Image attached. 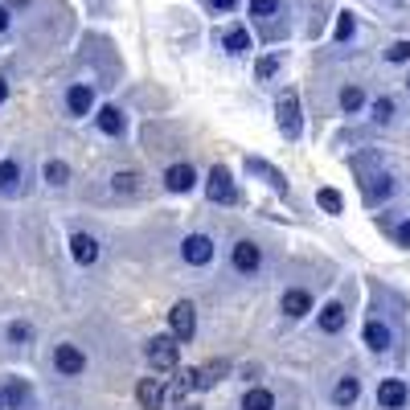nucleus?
Masks as SVG:
<instances>
[{"label":"nucleus","instance_id":"nucleus-23","mask_svg":"<svg viewBox=\"0 0 410 410\" xmlns=\"http://www.w3.org/2000/svg\"><path fill=\"white\" fill-rule=\"evenodd\" d=\"M250 173H262V177H267V180H271V185L279 189V193H287V180L279 177V173L271 168V164H262V160H255V156H250Z\"/></svg>","mask_w":410,"mask_h":410},{"label":"nucleus","instance_id":"nucleus-5","mask_svg":"<svg viewBox=\"0 0 410 410\" xmlns=\"http://www.w3.org/2000/svg\"><path fill=\"white\" fill-rule=\"evenodd\" d=\"M180 255H185V262H193V267H205V262L213 259V242L205 234H193V238H185Z\"/></svg>","mask_w":410,"mask_h":410},{"label":"nucleus","instance_id":"nucleus-9","mask_svg":"<svg viewBox=\"0 0 410 410\" xmlns=\"http://www.w3.org/2000/svg\"><path fill=\"white\" fill-rule=\"evenodd\" d=\"M377 402H381L386 410H398L402 402H406V386H402L398 377H386V381L377 386Z\"/></svg>","mask_w":410,"mask_h":410},{"label":"nucleus","instance_id":"nucleus-39","mask_svg":"<svg viewBox=\"0 0 410 410\" xmlns=\"http://www.w3.org/2000/svg\"><path fill=\"white\" fill-rule=\"evenodd\" d=\"M0 410H4V394H0Z\"/></svg>","mask_w":410,"mask_h":410},{"label":"nucleus","instance_id":"nucleus-32","mask_svg":"<svg viewBox=\"0 0 410 410\" xmlns=\"http://www.w3.org/2000/svg\"><path fill=\"white\" fill-rule=\"evenodd\" d=\"M279 9V0H250V13L255 16H271Z\"/></svg>","mask_w":410,"mask_h":410},{"label":"nucleus","instance_id":"nucleus-15","mask_svg":"<svg viewBox=\"0 0 410 410\" xmlns=\"http://www.w3.org/2000/svg\"><path fill=\"white\" fill-rule=\"evenodd\" d=\"M283 312H287V316H308V312H312V295L299 292V287L287 292V295H283Z\"/></svg>","mask_w":410,"mask_h":410},{"label":"nucleus","instance_id":"nucleus-6","mask_svg":"<svg viewBox=\"0 0 410 410\" xmlns=\"http://www.w3.org/2000/svg\"><path fill=\"white\" fill-rule=\"evenodd\" d=\"M234 197H238V193H234V180H230V173L217 164V168L210 173V201H217V205H230Z\"/></svg>","mask_w":410,"mask_h":410},{"label":"nucleus","instance_id":"nucleus-8","mask_svg":"<svg viewBox=\"0 0 410 410\" xmlns=\"http://www.w3.org/2000/svg\"><path fill=\"white\" fill-rule=\"evenodd\" d=\"M164 185L173 189V193H189L197 185V173H193V164H173L168 173H164Z\"/></svg>","mask_w":410,"mask_h":410},{"label":"nucleus","instance_id":"nucleus-41","mask_svg":"<svg viewBox=\"0 0 410 410\" xmlns=\"http://www.w3.org/2000/svg\"><path fill=\"white\" fill-rule=\"evenodd\" d=\"M406 86H410V78H406Z\"/></svg>","mask_w":410,"mask_h":410},{"label":"nucleus","instance_id":"nucleus-4","mask_svg":"<svg viewBox=\"0 0 410 410\" xmlns=\"http://www.w3.org/2000/svg\"><path fill=\"white\" fill-rule=\"evenodd\" d=\"M361 193H365V201H369V205H381V201L394 193V177H390V173L365 177V180H361Z\"/></svg>","mask_w":410,"mask_h":410},{"label":"nucleus","instance_id":"nucleus-20","mask_svg":"<svg viewBox=\"0 0 410 410\" xmlns=\"http://www.w3.org/2000/svg\"><path fill=\"white\" fill-rule=\"evenodd\" d=\"M217 377H226V361H210L205 369H197V386L205 390V386H213Z\"/></svg>","mask_w":410,"mask_h":410},{"label":"nucleus","instance_id":"nucleus-28","mask_svg":"<svg viewBox=\"0 0 410 410\" xmlns=\"http://www.w3.org/2000/svg\"><path fill=\"white\" fill-rule=\"evenodd\" d=\"M16 177H21V168H16L13 160H4V164H0V189H13V185H16Z\"/></svg>","mask_w":410,"mask_h":410},{"label":"nucleus","instance_id":"nucleus-7","mask_svg":"<svg viewBox=\"0 0 410 410\" xmlns=\"http://www.w3.org/2000/svg\"><path fill=\"white\" fill-rule=\"evenodd\" d=\"M53 365H58L62 374L74 377L86 369V357H82V349H74V344H58V349H53Z\"/></svg>","mask_w":410,"mask_h":410},{"label":"nucleus","instance_id":"nucleus-40","mask_svg":"<svg viewBox=\"0 0 410 410\" xmlns=\"http://www.w3.org/2000/svg\"><path fill=\"white\" fill-rule=\"evenodd\" d=\"M180 410H197V406H180Z\"/></svg>","mask_w":410,"mask_h":410},{"label":"nucleus","instance_id":"nucleus-25","mask_svg":"<svg viewBox=\"0 0 410 410\" xmlns=\"http://www.w3.org/2000/svg\"><path fill=\"white\" fill-rule=\"evenodd\" d=\"M316 201H320V210H324V213H341L344 210V201H341V193H337V189H320V193H316Z\"/></svg>","mask_w":410,"mask_h":410},{"label":"nucleus","instance_id":"nucleus-14","mask_svg":"<svg viewBox=\"0 0 410 410\" xmlns=\"http://www.w3.org/2000/svg\"><path fill=\"white\" fill-rule=\"evenodd\" d=\"M365 344H369L374 353H386V349H390V328L369 320V324H365Z\"/></svg>","mask_w":410,"mask_h":410},{"label":"nucleus","instance_id":"nucleus-26","mask_svg":"<svg viewBox=\"0 0 410 410\" xmlns=\"http://www.w3.org/2000/svg\"><path fill=\"white\" fill-rule=\"evenodd\" d=\"M111 189L115 193H135V189H140V177H135V173H115Z\"/></svg>","mask_w":410,"mask_h":410},{"label":"nucleus","instance_id":"nucleus-16","mask_svg":"<svg viewBox=\"0 0 410 410\" xmlns=\"http://www.w3.org/2000/svg\"><path fill=\"white\" fill-rule=\"evenodd\" d=\"M357 394H361L357 377H341V381H337V390H332V398H337V406H353V402H357Z\"/></svg>","mask_w":410,"mask_h":410},{"label":"nucleus","instance_id":"nucleus-11","mask_svg":"<svg viewBox=\"0 0 410 410\" xmlns=\"http://www.w3.org/2000/svg\"><path fill=\"white\" fill-rule=\"evenodd\" d=\"M135 398H140V406H144V410H160L164 386L156 381V377H144V381H140V390H135Z\"/></svg>","mask_w":410,"mask_h":410},{"label":"nucleus","instance_id":"nucleus-21","mask_svg":"<svg viewBox=\"0 0 410 410\" xmlns=\"http://www.w3.org/2000/svg\"><path fill=\"white\" fill-rule=\"evenodd\" d=\"M275 406V398H271V390H250L242 398V410H271Z\"/></svg>","mask_w":410,"mask_h":410},{"label":"nucleus","instance_id":"nucleus-2","mask_svg":"<svg viewBox=\"0 0 410 410\" xmlns=\"http://www.w3.org/2000/svg\"><path fill=\"white\" fill-rule=\"evenodd\" d=\"M168 324H173V337H177V341H189L197 332V308L189 299H180L177 308L168 312Z\"/></svg>","mask_w":410,"mask_h":410},{"label":"nucleus","instance_id":"nucleus-22","mask_svg":"<svg viewBox=\"0 0 410 410\" xmlns=\"http://www.w3.org/2000/svg\"><path fill=\"white\" fill-rule=\"evenodd\" d=\"M226 49H230V53H242V49H250V33H246L242 25L226 29Z\"/></svg>","mask_w":410,"mask_h":410},{"label":"nucleus","instance_id":"nucleus-3","mask_svg":"<svg viewBox=\"0 0 410 410\" xmlns=\"http://www.w3.org/2000/svg\"><path fill=\"white\" fill-rule=\"evenodd\" d=\"M148 361L168 374V369H177V337H156V341L148 344Z\"/></svg>","mask_w":410,"mask_h":410},{"label":"nucleus","instance_id":"nucleus-34","mask_svg":"<svg viewBox=\"0 0 410 410\" xmlns=\"http://www.w3.org/2000/svg\"><path fill=\"white\" fill-rule=\"evenodd\" d=\"M353 37V16L341 13V21H337V41H349Z\"/></svg>","mask_w":410,"mask_h":410},{"label":"nucleus","instance_id":"nucleus-17","mask_svg":"<svg viewBox=\"0 0 410 410\" xmlns=\"http://www.w3.org/2000/svg\"><path fill=\"white\" fill-rule=\"evenodd\" d=\"M320 328H324V332H341L344 328V308L341 304H324V308H320Z\"/></svg>","mask_w":410,"mask_h":410},{"label":"nucleus","instance_id":"nucleus-1","mask_svg":"<svg viewBox=\"0 0 410 410\" xmlns=\"http://www.w3.org/2000/svg\"><path fill=\"white\" fill-rule=\"evenodd\" d=\"M275 115H279V131L287 135V140H299V95L295 91H287V95H279L275 103Z\"/></svg>","mask_w":410,"mask_h":410},{"label":"nucleus","instance_id":"nucleus-10","mask_svg":"<svg viewBox=\"0 0 410 410\" xmlns=\"http://www.w3.org/2000/svg\"><path fill=\"white\" fill-rule=\"evenodd\" d=\"M259 262H262V250L255 242H238V246H234V267H238L242 275L259 271Z\"/></svg>","mask_w":410,"mask_h":410},{"label":"nucleus","instance_id":"nucleus-33","mask_svg":"<svg viewBox=\"0 0 410 410\" xmlns=\"http://www.w3.org/2000/svg\"><path fill=\"white\" fill-rule=\"evenodd\" d=\"M275 70H279V58H275V53H271V58H262V62L255 66V74H259V78H271Z\"/></svg>","mask_w":410,"mask_h":410},{"label":"nucleus","instance_id":"nucleus-19","mask_svg":"<svg viewBox=\"0 0 410 410\" xmlns=\"http://www.w3.org/2000/svg\"><path fill=\"white\" fill-rule=\"evenodd\" d=\"M4 402H9L13 410H25V406H29V390H25V386L13 377V381L4 386Z\"/></svg>","mask_w":410,"mask_h":410},{"label":"nucleus","instance_id":"nucleus-35","mask_svg":"<svg viewBox=\"0 0 410 410\" xmlns=\"http://www.w3.org/2000/svg\"><path fill=\"white\" fill-rule=\"evenodd\" d=\"M398 246H406V250H410V222H402V226H398Z\"/></svg>","mask_w":410,"mask_h":410},{"label":"nucleus","instance_id":"nucleus-29","mask_svg":"<svg viewBox=\"0 0 410 410\" xmlns=\"http://www.w3.org/2000/svg\"><path fill=\"white\" fill-rule=\"evenodd\" d=\"M9 341H13V344H29L33 341V324H21V320H16V324L9 328Z\"/></svg>","mask_w":410,"mask_h":410},{"label":"nucleus","instance_id":"nucleus-36","mask_svg":"<svg viewBox=\"0 0 410 410\" xmlns=\"http://www.w3.org/2000/svg\"><path fill=\"white\" fill-rule=\"evenodd\" d=\"M213 9H222V13H230V9H234V0H213Z\"/></svg>","mask_w":410,"mask_h":410},{"label":"nucleus","instance_id":"nucleus-27","mask_svg":"<svg viewBox=\"0 0 410 410\" xmlns=\"http://www.w3.org/2000/svg\"><path fill=\"white\" fill-rule=\"evenodd\" d=\"M361 103H365L361 86H344V91H341V107H344V111H357Z\"/></svg>","mask_w":410,"mask_h":410},{"label":"nucleus","instance_id":"nucleus-12","mask_svg":"<svg viewBox=\"0 0 410 410\" xmlns=\"http://www.w3.org/2000/svg\"><path fill=\"white\" fill-rule=\"evenodd\" d=\"M70 250H74V259H78L82 267H91V262L98 259V242L91 234H74V238H70Z\"/></svg>","mask_w":410,"mask_h":410},{"label":"nucleus","instance_id":"nucleus-37","mask_svg":"<svg viewBox=\"0 0 410 410\" xmlns=\"http://www.w3.org/2000/svg\"><path fill=\"white\" fill-rule=\"evenodd\" d=\"M4 25H9V9H0V29H4Z\"/></svg>","mask_w":410,"mask_h":410},{"label":"nucleus","instance_id":"nucleus-24","mask_svg":"<svg viewBox=\"0 0 410 410\" xmlns=\"http://www.w3.org/2000/svg\"><path fill=\"white\" fill-rule=\"evenodd\" d=\"M46 180L53 185V189H62L66 180H70V168H66L62 160H49V164H46Z\"/></svg>","mask_w":410,"mask_h":410},{"label":"nucleus","instance_id":"nucleus-31","mask_svg":"<svg viewBox=\"0 0 410 410\" xmlns=\"http://www.w3.org/2000/svg\"><path fill=\"white\" fill-rule=\"evenodd\" d=\"M390 115H394V103H390V98H377V103H374V119H377V123H390Z\"/></svg>","mask_w":410,"mask_h":410},{"label":"nucleus","instance_id":"nucleus-13","mask_svg":"<svg viewBox=\"0 0 410 410\" xmlns=\"http://www.w3.org/2000/svg\"><path fill=\"white\" fill-rule=\"evenodd\" d=\"M91 103H95V91H91V86H70V95H66V107H70V111L74 115H91Z\"/></svg>","mask_w":410,"mask_h":410},{"label":"nucleus","instance_id":"nucleus-38","mask_svg":"<svg viewBox=\"0 0 410 410\" xmlns=\"http://www.w3.org/2000/svg\"><path fill=\"white\" fill-rule=\"evenodd\" d=\"M4 95H9V86H4V78H0V103H4Z\"/></svg>","mask_w":410,"mask_h":410},{"label":"nucleus","instance_id":"nucleus-18","mask_svg":"<svg viewBox=\"0 0 410 410\" xmlns=\"http://www.w3.org/2000/svg\"><path fill=\"white\" fill-rule=\"evenodd\" d=\"M95 119H98V128L107 131V135H123V115H119V107H103Z\"/></svg>","mask_w":410,"mask_h":410},{"label":"nucleus","instance_id":"nucleus-30","mask_svg":"<svg viewBox=\"0 0 410 410\" xmlns=\"http://www.w3.org/2000/svg\"><path fill=\"white\" fill-rule=\"evenodd\" d=\"M386 58H390V62H410V41H394V46L386 49Z\"/></svg>","mask_w":410,"mask_h":410}]
</instances>
